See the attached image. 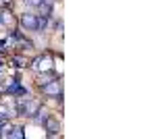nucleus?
<instances>
[{
    "label": "nucleus",
    "instance_id": "1",
    "mask_svg": "<svg viewBox=\"0 0 156 139\" xmlns=\"http://www.w3.org/2000/svg\"><path fill=\"white\" fill-rule=\"evenodd\" d=\"M31 69H36V71H40V73H50L52 71V58L46 54V56H36L34 58V62H31Z\"/></svg>",
    "mask_w": 156,
    "mask_h": 139
},
{
    "label": "nucleus",
    "instance_id": "2",
    "mask_svg": "<svg viewBox=\"0 0 156 139\" xmlns=\"http://www.w3.org/2000/svg\"><path fill=\"white\" fill-rule=\"evenodd\" d=\"M19 23H21V27H23V29H27V31H36V27H37V17H36V15L25 12V15H21Z\"/></svg>",
    "mask_w": 156,
    "mask_h": 139
},
{
    "label": "nucleus",
    "instance_id": "3",
    "mask_svg": "<svg viewBox=\"0 0 156 139\" xmlns=\"http://www.w3.org/2000/svg\"><path fill=\"white\" fill-rule=\"evenodd\" d=\"M42 89L46 96H58L62 92V85H60V81H48L46 85H42Z\"/></svg>",
    "mask_w": 156,
    "mask_h": 139
},
{
    "label": "nucleus",
    "instance_id": "4",
    "mask_svg": "<svg viewBox=\"0 0 156 139\" xmlns=\"http://www.w3.org/2000/svg\"><path fill=\"white\" fill-rule=\"evenodd\" d=\"M44 129L48 131L50 137H56L58 131H60V125H58V120H54V118H50V116H48V118L44 120Z\"/></svg>",
    "mask_w": 156,
    "mask_h": 139
},
{
    "label": "nucleus",
    "instance_id": "5",
    "mask_svg": "<svg viewBox=\"0 0 156 139\" xmlns=\"http://www.w3.org/2000/svg\"><path fill=\"white\" fill-rule=\"evenodd\" d=\"M42 106L40 102H34V100H27V104H25V110H23V116H29V118H34L37 114V110H40Z\"/></svg>",
    "mask_w": 156,
    "mask_h": 139
},
{
    "label": "nucleus",
    "instance_id": "6",
    "mask_svg": "<svg viewBox=\"0 0 156 139\" xmlns=\"http://www.w3.org/2000/svg\"><path fill=\"white\" fill-rule=\"evenodd\" d=\"M23 131H25L23 127H12V129H11V137H12V139H23V137H25Z\"/></svg>",
    "mask_w": 156,
    "mask_h": 139
},
{
    "label": "nucleus",
    "instance_id": "7",
    "mask_svg": "<svg viewBox=\"0 0 156 139\" xmlns=\"http://www.w3.org/2000/svg\"><path fill=\"white\" fill-rule=\"evenodd\" d=\"M46 25H48V17H37V27H36V31H44L46 29Z\"/></svg>",
    "mask_w": 156,
    "mask_h": 139
},
{
    "label": "nucleus",
    "instance_id": "8",
    "mask_svg": "<svg viewBox=\"0 0 156 139\" xmlns=\"http://www.w3.org/2000/svg\"><path fill=\"white\" fill-rule=\"evenodd\" d=\"M48 81H52V75H42V73H40L36 83H37V87H42V85H46Z\"/></svg>",
    "mask_w": 156,
    "mask_h": 139
},
{
    "label": "nucleus",
    "instance_id": "9",
    "mask_svg": "<svg viewBox=\"0 0 156 139\" xmlns=\"http://www.w3.org/2000/svg\"><path fill=\"white\" fill-rule=\"evenodd\" d=\"M9 108H6V106H2L0 104V120H2V123H6V120H9Z\"/></svg>",
    "mask_w": 156,
    "mask_h": 139
},
{
    "label": "nucleus",
    "instance_id": "10",
    "mask_svg": "<svg viewBox=\"0 0 156 139\" xmlns=\"http://www.w3.org/2000/svg\"><path fill=\"white\" fill-rule=\"evenodd\" d=\"M34 118H36V123H40V125H44V120L48 118V114H46V112H42V108H40V110H37V114L34 116Z\"/></svg>",
    "mask_w": 156,
    "mask_h": 139
},
{
    "label": "nucleus",
    "instance_id": "11",
    "mask_svg": "<svg viewBox=\"0 0 156 139\" xmlns=\"http://www.w3.org/2000/svg\"><path fill=\"white\" fill-rule=\"evenodd\" d=\"M12 62L19 67V69H23V67H27V60L25 58H21V56H12Z\"/></svg>",
    "mask_w": 156,
    "mask_h": 139
},
{
    "label": "nucleus",
    "instance_id": "12",
    "mask_svg": "<svg viewBox=\"0 0 156 139\" xmlns=\"http://www.w3.org/2000/svg\"><path fill=\"white\" fill-rule=\"evenodd\" d=\"M25 2H27V4H29V6H37V4H40V2H42V0H25Z\"/></svg>",
    "mask_w": 156,
    "mask_h": 139
},
{
    "label": "nucleus",
    "instance_id": "13",
    "mask_svg": "<svg viewBox=\"0 0 156 139\" xmlns=\"http://www.w3.org/2000/svg\"><path fill=\"white\" fill-rule=\"evenodd\" d=\"M6 48H9V46H6V42H0V52H6Z\"/></svg>",
    "mask_w": 156,
    "mask_h": 139
},
{
    "label": "nucleus",
    "instance_id": "14",
    "mask_svg": "<svg viewBox=\"0 0 156 139\" xmlns=\"http://www.w3.org/2000/svg\"><path fill=\"white\" fill-rule=\"evenodd\" d=\"M0 2H11V0H0Z\"/></svg>",
    "mask_w": 156,
    "mask_h": 139
},
{
    "label": "nucleus",
    "instance_id": "15",
    "mask_svg": "<svg viewBox=\"0 0 156 139\" xmlns=\"http://www.w3.org/2000/svg\"><path fill=\"white\" fill-rule=\"evenodd\" d=\"M0 71H2V60H0Z\"/></svg>",
    "mask_w": 156,
    "mask_h": 139
}]
</instances>
